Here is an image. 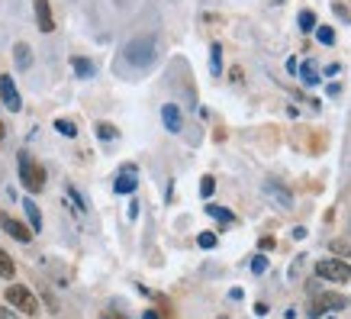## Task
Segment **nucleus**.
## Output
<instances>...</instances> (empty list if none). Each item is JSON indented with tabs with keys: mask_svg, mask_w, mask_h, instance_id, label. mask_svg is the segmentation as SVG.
<instances>
[{
	"mask_svg": "<svg viewBox=\"0 0 351 319\" xmlns=\"http://www.w3.org/2000/svg\"><path fill=\"white\" fill-rule=\"evenodd\" d=\"M155 58H158L155 36H136V39L126 45V62L132 64V68H152Z\"/></svg>",
	"mask_w": 351,
	"mask_h": 319,
	"instance_id": "nucleus-1",
	"label": "nucleus"
},
{
	"mask_svg": "<svg viewBox=\"0 0 351 319\" xmlns=\"http://www.w3.org/2000/svg\"><path fill=\"white\" fill-rule=\"evenodd\" d=\"M20 181L29 193H39L45 187V171L39 161H32L26 152H20Z\"/></svg>",
	"mask_w": 351,
	"mask_h": 319,
	"instance_id": "nucleus-2",
	"label": "nucleus"
},
{
	"mask_svg": "<svg viewBox=\"0 0 351 319\" xmlns=\"http://www.w3.org/2000/svg\"><path fill=\"white\" fill-rule=\"evenodd\" d=\"M316 274L322 281H332V284H348L351 281V265L348 261H341V258H326L316 265Z\"/></svg>",
	"mask_w": 351,
	"mask_h": 319,
	"instance_id": "nucleus-3",
	"label": "nucleus"
},
{
	"mask_svg": "<svg viewBox=\"0 0 351 319\" xmlns=\"http://www.w3.org/2000/svg\"><path fill=\"white\" fill-rule=\"evenodd\" d=\"M7 300H10L13 309H20L26 316H36V313H39V300L32 297V290L23 287V284H13V287L7 290Z\"/></svg>",
	"mask_w": 351,
	"mask_h": 319,
	"instance_id": "nucleus-4",
	"label": "nucleus"
},
{
	"mask_svg": "<svg viewBox=\"0 0 351 319\" xmlns=\"http://www.w3.org/2000/svg\"><path fill=\"white\" fill-rule=\"evenodd\" d=\"M345 307H348V300L341 297V294H319V297H313V303H309V316L319 319L326 313H335V309H345Z\"/></svg>",
	"mask_w": 351,
	"mask_h": 319,
	"instance_id": "nucleus-5",
	"label": "nucleus"
},
{
	"mask_svg": "<svg viewBox=\"0 0 351 319\" xmlns=\"http://www.w3.org/2000/svg\"><path fill=\"white\" fill-rule=\"evenodd\" d=\"M0 229H3L7 235H13L16 242H29V239H32L29 226H23L20 220H13V216H7V213H0Z\"/></svg>",
	"mask_w": 351,
	"mask_h": 319,
	"instance_id": "nucleus-6",
	"label": "nucleus"
},
{
	"mask_svg": "<svg viewBox=\"0 0 351 319\" xmlns=\"http://www.w3.org/2000/svg\"><path fill=\"white\" fill-rule=\"evenodd\" d=\"M0 100H3V106L13 110V113L23 106V100H20V94H16V84H13L10 75H0Z\"/></svg>",
	"mask_w": 351,
	"mask_h": 319,
	"instance_id": "nucleus-7",
	"label": "nucleus"
},
{
	"mask_svg": "<svg viewBox=\"0 0 351 319\" xmlns=\"http://www.w3.org/2000/svg\"><path fill=\"white\" fill-rule=\"evenodd\" d=\"M265 191L271 193V197H274V200L280 203L284 210H290V206H293V193H290V187H287L284 181H277V178H267V181H265Z\"/></svg>",
	"mask_w": 351,
	"mask_h": 319,
	"instance_id": "nucleus-8",
	"label": "nucleus"
},
{
	"mask_svg": "<svg viewBox=\"0 0 351 319\" xmlns=\"http://www.w3.org/2000/svg\"><path fill=\"white\" fill-rule=\"evenodd\" d=\"M136 184H138V178H136V165H123L119 168V174H117V193H132L136 191Z\"/></svg>",
	"mask_w": 351,
	"mask_h": 319,
	"instance_id": "nucleus-9",
	"label": "nucleus"
},
{
	"mask_svg": "<svg viewBox=\"0 0 351 319\" xmlns=\"http://www.w3.org/2000/svg\"><path fill=\"white\" fill-rule=\"evenodd\" d=\"M32 7H36V23H39V29H43V32H52L55 29V16H52L49 0H32Z\"/></svg>",
	"mask_w": 351,
	"mask_h": 319,
	"instance_id": "nucleus-10",
	"label": "nucleus"
},
{
	"mask_svg": "<svg viewBox=\"0 0 351 319\" xmlns=\"http://www.w3.org/2000/svg\"><path fill=\"white\" fill-rule=\"evenodd\" d=\"M161 119H165V126L171 129V132H181V110L174 104H165V110H161Z\"/></svg>",
	"mask_w": 351,
	"mask_h": 319,
	"instance_id": "nucleus-11",
	"label": "nucleus"
},
{
	"mask_svg": "<svg viewBox=\"0 0 351 319\" xmlns=\"http://www.w3.org/2000/svg\"><path fill=\"white\" fill-rule=\"evenodd\" d=\"M13 58H16V68H23V71H29L32 68V52L26 43H16L13 45Z\"/></svg>",
	"mask_w": 351,
	"mask_h": 319,
	"instance_id": "nucleus-12",
	"label": "nucleus"
},
{
	"mask_svg": "<svg viewBox=\"0 0 351 319\" xmlns=\"http://www.w3.org/2000/svg\"><path fill=\"white\" fill-rule=\"evenodd\" d=\"M71 68H75L77 78H90V75H94V62H90V58H81V55H75V58H71Z\"/></svg>",
	"mask_w": 351,
	"mask_h": 319,
	"instance_id": "nucleus-13",
	"label": "nucleus"
},
{
	"mask_svg": "<svg viewBox=\"0 0 351 319\" xmlns=\"http://www.w3.org/2000/svg\"><path fill=\"white\" fill-rule=\"evenodd\" d=\"M206 213L213 216V220H223V226H232L235 223V213H229L226 206H216V203H206Z\"/></svg>",
	"mask_w": 351,
	"mask_h": 319,
	"instance_id": "nucleus-14",
	"label": "nucleus"
},
{
	"mask_svg": "<svg viewBox=\"0 0 351 319\" xmlns=\"http://www.w3.org/2000/svg\"><path fill=\"white\" fill-rule=\"evenodd\" d=\"M26 216H29V229L39 233V229H43V213H39V206L32 200H26Z\"/></svg>",
	"mask_w": 351,
	"mask_h": 319,
	"instance_id": "nucleus-15",
	"label": "nucleus"
},
{
	"mask_svg": "<svg viewBox=\"0 0 351 319\" xmlns=\"http://www.w3.org/2000/svg\"><path fill=\"white\" fill-rule=\"evenodd\" d=\"M297 71H300V78L306 81V84H319V71H316V64H297Z\"/></svg>",
	"mask_w": 351,
	"mask_h": 319,
	"instance_id": "nucleus-16",
	"label": "nucleus"
},
{
	"mask_svg": "<svg viewBox=\"0 0 351 319\" xmlns=\"http://www.w3.org/2000/svg\"><path fill=\"white\" fill-rule=\"evenodd\" d=\"M13 274H16V265H13V258L0 248V277H7V281H10Z\"/></svg>",
	"mask_w": 351,
	"mask_h": 319,
	"instance_id": "nucleus-17",
	"label": "nucleus"
},
{
	"mask_svg": "<svg viewBox=\"0 0 351 319\" xmlns=\"http://www.w3.org/2000/svg\"><path fill=\"white\" fill-rule=\"evenodd\" d=\"M316 39H319L322 45H332L335 43V29H332V26H319V29H316Z\"/></svg>",
	"mask_w": 351,
	"mask_h": 319,
	"instance_id": "nucleus-18",
	"label": "nucleus"
},
{
	"mask_svg": "<svg viewBox=\"0 0 351 319\" xmlns=\"http://www.w3.org/2000/svg\"><path fill=\"white\" fill-rule=\"evenodd\" d=\"M313 26H316V13H313V10H303V13H300V29L309 32Z\"/></svg>",
	"mask_w": 351,
	"mask_h": 319,
	"instance_id": "nucleus-19",
	"label": "nucleus"
},
{
	"mask_svg": "<svg viewBox=\"0 0 351 319\" xmlns=\"http://www.w3.org/2000/svg\"><path fill=\"white\" fill-rule=\"evenodd\" d=\"M210 58H213V68H210V71H213V75H219V71H223V52H219V43H213V55H210Z\"/></svg>",
	"mask_w": 351,
	"mask_h": 319,
	"instance_id": "nucleus-20",
	"label": "nucleus"
},
{
	"mask_svg": "<svg viewBox=\"0 0 351 319\" xmlns=\"http://www.w3.org/2000/svg\"><path fill=\"white\" fill-rule=\"evenodd\" d=\"M55 129H58L62 136H77V126L75 123H68V119H55Z\"/></svg>",
	"mask_w": 351,
	"mask_h": 319,
	"instance_id": "nucleus-21",
	"label": "nucleus"
},
{
	"mask_svg": "<svg viewBox=\"0 0 351 319\" xmlns=\"http://www.w3.org/2000/svg\"><path fill=\"white\" fill-rule=\"evenodd\" d=\"M213 191H216V181L206 174V178L200 181V193H203V197H213Z\"/></svg>",
	"mask_w": 351,
	"mask_h": 319,
	"instance_id": "nucleus-22",
	"label": "nucleus"
},
{
	"mask_svg": "<svg viewBox=\"0 0 351 319\" xmlns=\"http://www.w3.org/2000/svg\"><path fill=\"white\" fill-rule=\"evenodd\" d=\"M197 245H200V248H213V245H216V235L213 233H200V235H197Z\"/></svg>",
	"mask_w": 351,
	"mask_h": 319,
	"instance_id": "nucleus-23",
	"label": "nucleus"
},
{
	"mask_svg": "<svg viewBox=\"0 0 351 319\" xmlns=\"http://www.w3.org/2000/svg\"><path fill=\"white\" fill-rule=\"evenodd\" d=\"M252 271H255V274H265V271H267V258L265 255H255V258H252Z\"/></svg>",
	"mask_w": 351,
	"mask_h": 319,
	"instance_id": "nucleus-24",
	"label": "nucleus"
},
{
	"mask_svg": "<svg viewBox=\"0 0 351 319\" xmlns=\"http://www.w3.org/2000/svg\"><path fill=\"white\" fill-rule=\"evenodd\" d=\"M97 136L100 139H117V129L110 126V123H100V126H97Z\"/></svg>",
	"mask_w": 351,
	"mask_h": 319,
	"instance_id": "nucleus-25",
	"label": "nucleus"
},
{
	"mask_svg": "<svg viewBox=\"0 0 351 319\" xmlns=\"http://www.w3.org/2000/svg\"><path fill=\"white\" fill-rule=\"evenodd\" d=\"M274 239H271V235H265V239H261V242H258V248H261V252H271V248H274Z\"/></svg>",
	"mask_w": 351,
	"mask_h": 319,
	"instance_id": "nucleus-26",
	"label": "nucleus"
},
{
	"mask_svg": "<svg viewBox=\"0 0 351 319\" xmlns=\"http://www.w3.org/2000/svg\"><path fill=\"white\" fill-rule=\"evenodd\" d=\"M100 319H126V316H123L119 309H104V316H100Z\"/></svg>",
	"mask_w": 351,
	"mask_h": 319,
	"instance_id": "nucleus-27",
	"label": "nucleus"
},
{
	"mask_svg": "<svg viewBox=\"0 0 351 319\" xmlns=\"http://www.w3.org/2000/svg\"><path fill=\"white\" fill-rule=\"evenodd\" d=\"M322 71H326V75H329V78H335V75H339V71H341V64H326Z\"/></svg>",
	"mask_w": 351,
	"mask_h": 319,
	"instance_id": "nucleus-28",
	"label": "nucleus"
},
{
	"mask_svg": "<svg viewBox=\"0 0 351 319\" xmlns=\"http://www.w3.org/2000/svg\"><path fill=\"white\" fill-rule=\"evenodd\" d=\"M142 319H161V316L155 313V309H145V313H142Z\"/></svg>",
	"mask_w": 351,
	"mask_h": 319,
	"instance_id": "nucleus-29",
	"label": "nucleus"
},
{
	"mask_svg": "<svg viewBox=\"0 0 351 319\" xmlns=\"http://www.w3.org/2000/svg\"><path fill=\"white\" fill-rule=\"evenodd\" d=\"M0 319H13V313L7 307H0Z\"/></svg>",
	"mask_w": 351,
	"mask_h": 319,
	"instance_id": "nucleus-30",
	"label": "nucleus"
},
{
	"mask_svg": "<svg viewBox=\"0 0 351 319\" xmlns=\"http://www.w3.org/2000/svg\"><path fill=\"white\" fill-rule=\"evenodd\" d=\"M3 136H7V129H3V119H0V142H3Z\"/></svg>",
	"mask_w": 351,
	"mask_h": 319,
	"instance_id": "nucleus-31",
	"label": "nucleus"
},
{
	"mask_svg": "<svg viewBox=\"0 0 351 319\" xmlns=\"http://www.w3.org/2000/svg\"><path fill=\"white\" fill-rule=\"evenodd\" d=\"M274 3H280V0H274Z\"/></svg>",
	"mask_w": 351,
	"mask_h": 319,
	"instance_id": "nucleus-32",
	"label": "nucleus"
},
{
	"mask_svg": "<svg viewBox=\"0 0 351 319\" xmlns=\"http://www.w3.org/2000/svg\"><path fill=\"white\" fill-rule=\"evenodd\" d=\"M219 319H226V316H219Z\"/></svg>",
	"mask_w": 351,
	"mask_h": 319,
	"instance_id": "nucleus-33",
	"label": "nucleus"
}]
</instances>
